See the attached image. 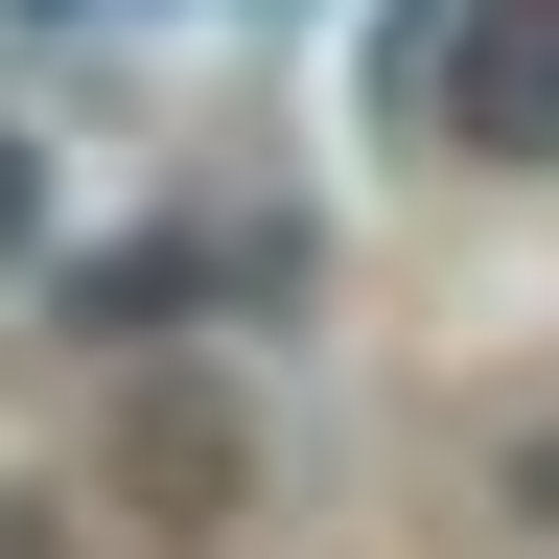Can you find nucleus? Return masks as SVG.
<instances>
[{
    "label": "nucleus",
    "mask_w": 559,
    "mask_h": 559,
    "mask_svg": "<svg viewBox=\"0 0 559 559\" xmlns=\"http://www.w3.org/2000/svg\"><path fill=\"white\" fill-rule=\"evenodd\" d=\"M396 94L466 140V164H559V0H419Z\"/></svg>",
    "instance_id": "f257e3e1"
},
{
    "label": "nucleus",
    "mask_w": 559,
    "mask_h": 559,
    "mask_svg": "<svg viewBox=\"0 0 559 559\" xmlns=\"http://www.w3.org/2000/svg\"><path fill=\"white\" fill-rule=\"evenodd\" d=\"M140 513H164V536L234 513V419H210V396H140Z\"/></svg>",
    "instance_id": "f03ea898"
},
{
    "label": "nucleus",
    "mask_w": 559,
    "mask_h": 559,
    "mask_svg": "<svg viewBox=\"0 0 559 559\" xmlns=\"http://www.w3.org/2000/svg\"><path fill=\"white\" fill-rule=\"evenodd\" d=\"M24 234H47V187H24V117H0V257H24Z\"/></svg>",
    "instance_id": "7ed1b4c3"
},
{
    "label": "nucleus",
    "mask_w": 559,
    "mask_h": 559,
    "mask_svg": "<svg viewBox=\"0 0 559 559\" xmlns=\"http://www.w3.org/2000/svg\"><path fill=\"white\" fill-rule=\"evenodd\" d=\"M513 513H536V536H559V419H536V443H513Z\"/></svg>",
    "instance_id": "20e7f679"
}]
</instances>
